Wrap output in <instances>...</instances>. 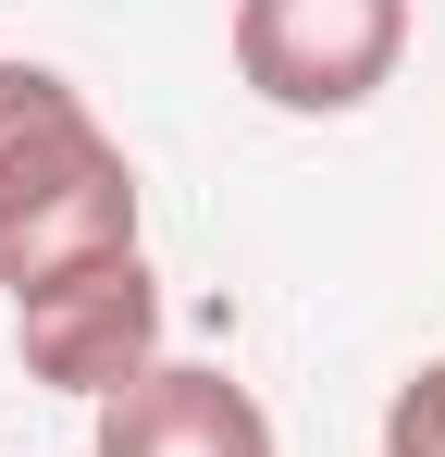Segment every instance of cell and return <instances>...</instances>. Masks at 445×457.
Wrapping results in <instances>:
<instances>
[{
  "instance_id": "cell-1",
  "label": "cell",
  "mask_w": 445,
  "mask_h": 457,
  "mask_svg": "<svg viewBox=\"0 0 445 457\" xmlns=\"http://www.w3.org/2000/svg\"><path fill=\"white\" fill-rule=\"evenodd\" d=\"M137 161L50 62H0V297L137 247Z\"/></svg>"
},
{
  "instance_id": "cell-2",
  "label": "cell",
  "mask_w": 445,
  "mask_h": 457,
  "mask_svg": "<svg viewBox=\"0 0 445 457\" xmlns=\"http://www.w3.org/2000/svg\"><path fill=\"white\" fill-rule=\"evenodd\" d=\"M408 62V0H235V87L297 124L371 112Z\"/></svg>"
},
{
  "instance_id": "cell-3",
  "label": "cell",
  "mask_w": 445,
  "mask_h": 457,
  "mask_svg": "<svg viewBox=\"0 0 445 457\" xmlns=\"http://www.w3.org/2000/svg\"><path fill=\"white\" fill-rule=\"evenodd\" d=\"M13 359L50 383V395H124L137 371H161V272L148 247H112V260H74L50 285L13 297Z\"/></svg>"
},
{
  "instance_id": "cell-4",
  "label": "cell",
  "mask_w": 445,
  "mask_h": 457,
  "mask_svg": "<svg viewBox=\"0 0 445 457\" xmlns=\"http://www.w3.org/2000/svg\"><path fill=\"white\" fill-rule=\"evenodd\" d=\"M87 457H285V445H273V408L222 359H161L124 395H99Z\"/></svg>"
},
{
  "instance_id": "cell-5",
  "label": "cell",
  "mask_w": 445,
  "mask_h": 457,
  "mask_svg": "<svg viewBox=\"0 0 445 457\" xmlns=\"http://www.w3.org/2000/svg\"><path fill=\"white\" fill-rule=\"evenodd\" d=\"M383 457H445V359H421L383 395Z\"/></svg>"
}]
</instances>
